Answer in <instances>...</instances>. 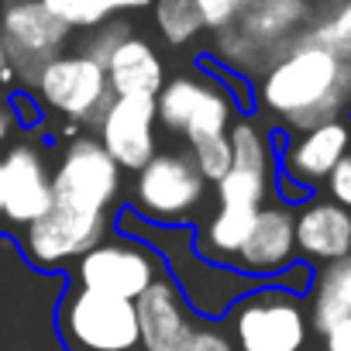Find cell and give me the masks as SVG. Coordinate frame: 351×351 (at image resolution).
<instances>
[{
  "instance_id": "6da1fadb",
  "label": "cell",
  "mask_w": 351,
  "mask_h": 351,
  "mask_svg": "<svg viewBox=\"0 0 351 351\" xmlns=\"http://www.w3.org/2000/svg\"><path fill=\"white\" fill-rule=\"evenodd\" d=\"M255 110L276 121V134L341 121L351 114V62L300 38L255 80Z\"/></svg>"
},
{
  "instance_id": "7a4b0ae2",
  "label": "cell",
  "mask_w": 351,
  "mask_h": 351,
  "mask_svg": "<svg viewBox=\"0 0 351 351\" xmlns=\"http://www.w3.org/2000/svg\"><path fill=\"white\" fill-rule=\"evenodd\" d=\"M114 231L148 245L162 258L165 276L183 293L190 310L207 324L228 320L234 303L258 286L245 272H238L234 265H217V262L204 258L200 248H197V228L193 224L165 228V224H152V221L138 217L131 207H121L114 214Z\"/></svg>"
},
{
  "instance_id": "3957f363",
  "label": "cell",
  "mask_w": 351,
  "mask_h": 351,
  "mask_svg": "<svg viewBox=\"0 0 351 351\" xmlns=\"http://www.w3.org/2000/svg\"><path fill=\"white\" fill-rule=\"evenodd\" d=\"M69 272L35 269L18 238L0 234V351H69L59 337V303Z\"/></svg>"
},
{
  "instance_id": "277c9868",
  "label": "cell",
  "mask_w": 351,
  "mask_h": 351,
  "mask_svg": "<svg viewBox=\"0 0 351 351\" xmlns=\"http://www.w3.org/2000/svg\"><path fill=\"white\" fill-rule=\"evenodd\" d=\"M310 0H245L231 28L214 42V59L228 69L258 80L293 42L306 35Z\"/></svg>"
},
{
  "instance_id": "5b68a950",
  "label": "cell",
  "mask_w": 351,
  "mask_h": 351,
  "mask_svg": "<svg viewBox=\"0 0 351 351\" xmlns=\"http://www.w3.org/2000/svg\"><path fill=\"white\" fill-rule=\"evenodd\" d=\"M207 193H210V183L204 180V172L197 169L186 148L158 152L145 169L134 172L128 207L152 224L180 228V224L200 221Z\"/></svg>"
},
{
  "instance_id": "8992f818",
  "label": "cell",
  "mask_w": 351,
  "mask_h": 351,
  "mask_svg": "<svg viewBox=\"0 0 351 351\" xmlns=\"http://www.w3.org/2000/svg\"><path fill=\"white\" fill-rule=\"evenodd\" d=\"M121 190L124 169L107 155L97 134H76L66 141L52 169V207L83 217H110Z\"/></svg>"
},
{
  "instance_id": "52a82bcc",
  "label": "cell",
  "mask_w": 351,
  "mask_h": 351,
  "mask_svg": "<svg viewBox=\"0 0 351 351\" xmlns=\"http://www.w3.org/2000/svg\"><path fill=\"white\" fill-rule=\"evenodd\" d=\"M238 351H303L310 341V306L279 286H255L228 313Z\"/></svg>"
},
{
  "instance_id": "ba28073f",
  "label": "cell",
  "mask_w": 351,
  "mask_h": 351,
  "mask_svg": "<svg viewBox=\"0 0 351 351\" xmlns=\"http://www.w3.org/2000/svg\"><path fill=\"white\" fill-rule=\"evenodd\" d=\"M141 327V351H238L231 330L200 320L169 276L134 303Z\"/></svg>"
},
{
  "instance_id": "9c48e42d",
  "label": "cell",
  "mask_w": 351,
  "mask_h": 351,
  "mask_svg": "<svg viewBox=\"0 0 351 351\" xmlns=\"http://www.w3.org/2000/svg\"><path fill=\"white\" fill-rule=\"evenodd\" d=\"M59 337L69 351H138V306L83 289L69 279V289L59 303Z\"/></svg>"
},
{
  "instance_id": "30bf717a",
  "label": "cell",
  "mask_w": 351,
  "mask_h": 351,
  "mask_svg": "<svg viewBox=\"0 0 351 351\" xmlns=\"http://www.w3.org/2000/svg\"><path fill=\"white\" fill-rule=\"evenodd\" d=\"M28 90L45 110L59 114L73 128H97L107 104L114 100L107 69L86 52H62L35 76Z\"/></svg>"
},
{
  "instance_id": "8fae6325",
  "label": "cell",
  "mask_w": 351,
  "mask_h": 351,
  "mask_svg": "<svg viewBox=\"0 0 351 351\" xmlns=\"http://www.w3.org/2000/svg\"><path fill=\"white\" fill-rule=\"evenodd\" d=\"M158 124L169 134H180L186 145L204 141V138H221L234 124V100L228 90L207 76V73H183L165 80V86L155 97Z\"/></svg>"
},
{
  "instance_id": "7c38bea8",
  "label": "cell",
  "mask_w": 351,
  "mask_h": 351,
  "mask_svg": "<svg viewBox=\"0 0 351 351\" xmlns=\"http://www.w3.org/2000/svg\"><path fill=\"white\" fill-rule=\"evenodd\" d=\"M162 276H165L162 258L148 245L117 231L107 234L97 248H90L69 272L76 286L114 296V300H128V303H138L152 289V282H158Z\"/></svg>"
},
{
  "instance_id": "4fadbf2b",
  "label": "cell",
  "mask_w": 351,
  "mask_h": 351,
  "mask_svg": "<svg viewBox=\"0 0 351 351\" xmlns=\"http://www.w3.org/2000/svg\"><path fill=\"white\" fill-rule=\"evenodd\" d=\"M69 35L73 32L49 14L42 0H0V45L25 86H32L35 76L62 56Z\"/></svg>"
},
{
  "instance_id": "5bb4252c",
  "label": "cell",
  "mask_w": 351,
  "mask_h": 351,
  "mask_svg": "<svg viewBox=\"0 0 351 351\" xmlns=\"http://www.w3.org/2000/svg\"><path fill=\"white\" fill-rule=\"evenodd\" d=\"M107 234H114V217H83L62 207H52L35 224L21 228V252L42 272H62L76 265L90 248H97Z\"/></svg>"
},
{
  "instance_id": "9a60e30c",
  "label": "cell",
  "mask_w": 351,
  "mask_h": 351,
  "mask_svg": "<svg viewBox=\"0 0 351 351\" xmlns=\"http://www.w3.org/2000/svg\"><path fill=\"white\" fill-rule=\"evenodd\" d=\"M155 124H158L155 97H114L93 131L121 169L138 172L158 155Z\"/></svg>"
},
{
  "instance_id": "2e32d148",
  "label": "cell",
  "mask_w": 351,
  "mask_h": 351,
  "mask_svg": "<svg viewBox=\"0 0 351 351\" xmlns=\"http://www.w3.org/2000/svg\"><path fill=\"white\" fill-rule=\"evenodd\" d=\"M279 145V172L313 190L330 180L337 162L351 152V121H327L300 134H276Z\"/></svg>"
},
{
  "instance_id": "e0dca14e",
  "label": "cell",
  "mask_w": 351,
  "mask_h": 351,
  "mask_svg": "<svg viewBox=\"0 0 351 351\" xmlns=\"http://www.w3.org/2000/svg\"><path fill=\"white\" fill-rule=\"evenodd\" d=\"M293 262H300L296 255V210L272 200L262 207L248 241L241 245V252L234 255V269L245 272L252 282L265 286L276 282Z\"/></svg>"
},
{
  "instance_id": "ac0fdd59",
  "label": "cell",
  "mask_w": 351,
  "mask_h": 351,
  "mask_svg": "<svg viewBox=\"0 0 351 351\" xmlns=\"http://www.w3.org/2000/svg\"><path fill=\"white\" fill-rule=\"evenodd\" d=\"M4 169V221L28 228L52 210V172L45 152L32 141H18L0 158Z\"/></svg>"
},
{
  "instance_id": "d6986e66",
  "label": "cell",
  "mask_w": 351,
  "mask_h": 351,
  "mask_svg": "<svg viewBox=\"0 0 351 351\" xmlns=\"http://www.w3.org/2000/svg\"><path fill=\"white\" fill-rule=\"evenodd\" d=\"M296 255L306 265L317 262V269L351 255V210L330 197H313L296 207Z\"/></svg>"
},
{
  "instance_id": "ffe728a7",
  "label": "cell",
  "mask_w": 351,
  "mask_h": 351,
  "mask_svg": "<svg viewBox=\"0 0 351 351\" xmlns=\"http://www.w3.org/2000/svg\"><path fill=\"white\" fill-rule=\"evenodd\" d=\"M104 69L114 97H158V90L165 86V66L158 52L134 32L114 49Z\"/></svg>"
},
{
  "instance_id": "44dd1931",
  "label": "cell",
  "mask_w": 351,
  "mask_h": 351,
  "mask_svg": "<svg viewBox=\"0 0 351 351\" xmlns=\"http://www.w3.org/2000/svg\"><path fill=\"white\" fill-rule=\"evenodd\" d=\"M310 327L324 337L334 324L351 317V255L313 269V286L306 293Z\"/></svg>"
},
{
  "instance_id": "7402d4cb",
  "label": "cell",
  "mask_w": 351,
  "mask_h": 351,
  "mask_svg": "<svg viewBox=\"0 0 351 351\" xmlns=\"http://www.w3.org/2000/svg\"><path fill=\"white\" fill-rule=\"evenodd\" d=\"M303 38L351 62V0H310V25Z\"/></svg>"
},
{
  "instance_id": "603a6c76",
  "label": "cell",
  "mask_w": 351,
  "mask_h": 351,
  "mask_svg": "<svg viewBox=\"0 0 351 351\" xmlns=\"http://www.w3.org/2000/svg\"><path fill=\"white\" fill-rule=\"evenodd\" d=\"M152 18H155L158 35L172 49L193 45L200 38V32H204V18H200L193 0H155V4H152Z\"/></svg>"
},
{
  "instance_id": "cb8c5ba5",
  "label": "cell",
  "mask_w": 351,
  "mask_h": 351,
  "mask_svg": "<svg viewBox=\"0 0 351 351\" xmlns=\"http://www.w3.org/2000/svg\"><path fill=\"white\" fill-rule=\"evenodd\" d=\"M52 18H59L69 32H97L114 18L107 0H42Z\"/></svg>"
},
{
  "instance_id": "d4e9b609",
  "label": "cell",
  "mask_w": 351,
  "mask_h": 351,
  "mask_svg": "<svg viewBox=\"0 0 351 351\" xmlns=\"http://www.w3.org/2000/svg\"><path fill=\"white\" fill-rule=\"evenodd\" d=\"M186 152L193 155V162H197V169L204 172V180L207 183H221L224 176L231 172V138L228 134H221V138H204V141H193V145H186Z\"/></svg>"
},
{
  "instance_id": "484cf974",
  "label": "cell",
  "mask_w": 351,
  "mask_h": 351,
  "mask_svg": "<svg viewBox=\"0 0 351 351\" xmlns=\"http://www.w3.org/2000/svg\"><path fill=\"white\" fill-rule=\"evenodd\" d=\"M197 69L200 73H207V76H214L224 90H228V97L234 100V107L238 110H255V80H248V76H241V73H234V69H228L224 62H217L214 56H200L197 59Z\"/></svg>"
},
{
  "instance_id": "4316f807",
  "label": "cell",
  "mask_w": 351,
  "mask_h": 351,
  "mask_svg": "<svg viewBox=\"0 0 351 351\" xmlns=\"http://www.w3.org/2000/svg\"><path fill=\"white\" fill-rule=\"evenodd\" d=\"M131 35V28L124 25V21H107V25H100L97 32H90V38H86V45L80 49V52H86L90 59H97L100 66H107V59L114 56V49L124 42Z\"/></svg>"
},
{
  "instance_id": "83f0119b",
  "label": "cell",
  "mask_w": 351,
  "mask_h": 351,
  "mask_svg": "<svg viewBox=\"0 0 351 351\" xmlns=\"http://www.w3.org/2000/svg\"><path fill=\"white\" fill-rule=\"evenodd\" d=\"M200 18H204V32L221 35L224 28H231L245 8V0H193Z\"/></svg>"
},
{
  "instance_id": "f1b7e54d",
  "label": "cell",
  "mask_w": 351,
  "mask_h": 351,
  "mask_svg": "<svg viewBox=\"0 0 351 351\" xmlns=\"http://www.w3.org/2000/svg\"><path fill=\"white\" fill-rule=\"evenodd\" d=\"M11 110H14V121H18V128H38L42 124V117H45V107L38 104V97L32 93V90H14L11 93Z\"/></svg>"
},
{
  "instance_id": "f546056e",
  "label": "cell",
  "mask_w": 351,
  "mask_h": 351,
  "mask_svg": "<svg viewBox=\"0 0 351 351\" xmlns=\"http://www.w3.org/2000/svg\"><path fill=\"white\" fill-rule=\"evenodd\" d=\"M324 190H327V197L334 204H341L344 210H351V152L337 162V169L330 172V180L324 183Z\"/></svg>"
},
{
  "instance_id": "4dcf8cb0",
  "label": "cell",
  "mask_w": 351,
  "mask_h": 351,
  "mask_svg": "<svg viewBox=\"0 0 351 351\" xmlns=\"http://www.w3.org/2000/svg\"><path fill=\"white\" fill-rule=\"evenodd\" d=\"M324 351H351V317H344L324 334Z\"/></svg>"
},
{
  "instance_id": "1f68e13d",
  "label": "cell",
  "mask_w": 351,
  "mask_h": 351,
  "mask_svg": "<svg viewBox=\"0 0 351 351\" xmlns=\"http://www.w3.org/2000/svg\"><path fill=\"white\" fill-rule=\"evenodd\" d=\"M14 128H18V121H14V110H11V104H4V100H0V145H8V138L14 134Z\"/></svg>"
},
{
  "instance_id": "d6a6232c",
  "label": "cell",
  "mask_w": 351,
  "mask_h": 351,
  "mask_svg": "<svg viewBox=\"0 0 351 351\" xmlns=\"http://www.w3.org/2000/svg\"><path fill=\"white\" fill-rule=\"evenodd\" d=\"M107 4H110L114 14H121V11H141V8H152L155 0H107Z\"/></svg>"
},
{
  "instance_id": "836d02e7",
  "label": "cell",
  "mask_w": 351,
  "mask_h": 351,
  "mask_svg": "<svg viewBox=\"0 0 351 351\" xmlns=\"http://www.w3.org/2000/svg\"><path fill=\"white\" fill-rule=\"evenodd\" d=\"M18 76H14V69H11V62H8V52H4V45H0V86H11Z\"/></svg>"
},
{
  "instance_id": "e575fe53",
  "label": "cell",
  "mask_w": 351,
  "mask_h": 351,
  "mask_svg": "<svg viewBox=\"0 0 351 351\" xmlns=\"http://www.w3.org/2000/svg\"><path fill=\"white\" fill-rule=\"evenodd\" d=\"M0 221H4V169H0Z\"/></svg>"
},
{
  "instance_id": "d590c367",
  "label": "cell",
  "mask_w": 351,
  "mask_h": 351,
  "mask_svg": "<svg viewBox=\"0 0 351 351\" xmlns=\"http://www.w3.org/2000/svg\"><path fill=\"white\" fill-rule=\"evenodd\" d=\"M348 121H351V117H348Z\"/></svg>"
}]
</instances>
